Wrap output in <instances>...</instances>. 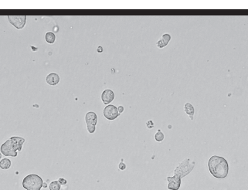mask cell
Returning <instances> with one entry per match:
<instances>
[{
    "label": "cell",
    "mask_w": 248,
    "mask_h": 190,
    "mask_svg": "<svg viewBox=\"0 0 248 190\" xmlns=\"http://www.w3.org/2000/svg\"><path fill=\"white\" fill-rule=\"evenodd\" d=\"M118 169L120 170H125V169H126V165H125V164L124 163L123 161H122V160H121V162L119 163Z\"/></svg>",
    "instance_id": "ac0fdd59"
},
{
    "label": "cell",
    "mask_w": 248,
    "mask_h": 190,
    "mask_svg": "<svg viewBox=\"0 0 248 190\" xmlns=\"http://www.w3.org/2000/svg\"><path fill=\"white\" fill-rule=\"evenodd\" d=\"M103 51H104V49H103V47L101 46H97V52L98 54H101V53H103Z\"/></svg>",
    "instance_id": "44dd1931"
},
{
    "label": "cell",
    "mask_w": 248,
    "mask_h": 190,
    "mask_svg": "<svg viewBox=\"0 0 248 190\" xmlns=\"http://www.w3.org/2000/svg\"><path fill=\"white\" fill-rule=\"evenodd\" d=\"M208 167L212 176L217 179H224L229 172V165L224 157L213 155L208 161Z\"/></svg>",
    "instance_id": "6da1fadb"
},
{
    "label": "cell",
    "mask_w": 248,
    "mask_h": 190,
    "mask_svg": "<svg viewBox=\"0 0 248 190\" xmlns=\"http://www.w3.org/2000/svg\"><path fill=\"white\" fill-rule=\"evenodd\" d=\"M184 111L189 116V118L191 120H193V117H194V114H195V109L190 103L185 104Z\"/></svg>",
    "instance_id": "7c38bea8"
},
{
    "label": "cell",
    "mask_w": 248,
    "mask_h": 190,
    "mask_svg": "<svg viewBox=\"0 0 248 190\" xmlns=\"http://www.w3.org/2000/svg\"><path fill=\"white\" fill-rule=\"evenodd\" d=\"M58 182H59V184H61V185H66V184H67V180L64 179H62V178L59 179Z\"/></svg>",
    "instance_id": "ffe728a7"
},
{
    "label": "cell",
    "mask_w": 248,
    "mask_h": 190,
    "mask_svg": "<svg viewBox=\"0 0 248 190\" xmlns=\"http://www.w3.org/2000/svg\"><path fill=\"white\" fill-rule=\"evenodd\" d=\"M115 94L111 89H105L100 95V99L105 105H109L115 100Z\"/></svg>",
    "instance_id": "ba28073f"
},
{
    "label": "cell",
    "mask_w": 248,
    "mask_h": 190,
    "mask_svg": "<svg viewBox=\"0 0 248 190\" xmlns=\"http://www.w3.org/2000/svg\"><path fill=\"white\" fill-rule=\"evenodd\" d=\"M171 39H172V36H171L170 34L165 33V34H163V35L162 36V37L160 38L158 41L156 42V46H157L158 49H162V48L166 47V46L169 44Z\"/></svg>",
    "instance_id": "30bf717a"
},
{
    "label": "cell",
    "mask_w": 248,
    "mask_h": 190,
    "mask_svg": "<svg viewBox=\"0 0 248 190\" xmlns=\"http://www.w3.org/2000/svg\"><path fill=\"white\" fill-rule=\"evenodd\" d=\"M25 139L19 137H12L1 146V152L6 156L16 157L17 151H21Z\"/></svg>",
    "instance_id": "7a4b0ae2"
},
{
    "label": "cell",
    "mask_w": 248,
    "mask_h": 190,
    "mask_svg": "<svg viewBox=\"0 0 248 190\" xmlns=\"http://www.w3.org/2000/svg\"><path fill=\"white\" fill-rule=\"evenodd\" d=\"M154 139H155V140H156V141H158V142H161V141H162L164 140L165 135H164V134H163V132H162V131L160 130V129H158L157 132L155 134Z\"/></svg>",
    "instance_id": "9a60e30c"
},
{
    "label": "cell",
    "mask_w": 248,
    "mask_h": 190,
    "mask_svg": "<svg viewBox=\"0 0 248 190\" xmlns=\"http://www.w3.org/2000/svg\"><path fill=\"white\" fill-rule=\"evenodd\" d=\"M103 114H104V117L108 121L115 120L120 115L118 111V108L113 104L107 105L103 110Z\"/></svg>",
    "instance_id": "8992f818"
},
{
    "label": "cell",
    "mask_w": 248,
    "mask_h": 190,
    "mask_svg": "<svg viewBox=\"0 0 248 190\" xmlns=\"http://www.w3.org/2000/svg\"><path fill=\"white\" fill-rule=\"evenodd\" d=\"M195 166L194 161H190L189 159L183 160L181 163L178 164L174 170V176H177L179 179H183L187 175H189L191 171H193V168Z\"/></svg>",
    "instance_id": "277c9868"
},
{
    "label": "cell",
    "mask_w": 248,
    "mask_h": 190,
    "mask_svg": "<svg viewBox=\"0 0 248 190\" xmlns=\"http://www.w3.org/2000/svg\"><path fill=\"white\" fill-rule=\"evenodd\" d=\"M11 166V161L8 159H3L0 161V168L2 169H8Z\"/></svg>",
    "instance_id": "5bb4252c"
},
{
    "label": "cell",
    "mask_w": 248,
    "mask_h": 190,
    "mask_svg": "<svg viewBox=\"0 0 248 190\" xmlns=\"http://www.w3.org/2000/svg\"><path fill=\"white\" fill-rule=\"evenodd\" d=\"M168 189L169 190H178L181 186V179L176 176H168Z\"/></svg>",
    "instance_id": "9c48e42d"
},
{
    "label": "cell",
    "mask_w": 248,
    "mask_h": 190,
    "mask_svg": "<svg viewBox=\"0 0 248 190\" xmlns=\"http://www.w3.org/2000/svg\"><path fill=\"white\" fill-rule=\"evenodd\" d=\"M45 39L48 44H54V42L56 40V35L53 33H52V32H47V33H46Z\"/></svg>",
    "instance_id": "4fadbf2b"
},
{
    "label": "cell",
    "mask_w": 248,
    "mask_h": 190,
    "mask_svg": "<svg viewBox=\"0 0 248 190\" xmlns=\"http://www.w3.org/2000/svg\"><path fill=\"white\" fill-rule=\"evenodd\" d=\"M85 122L87 129L90 134H93L96 131V125L97 123V116L94 111H89L85 114Z\"/></svg>",
    "instance_id": "5b68a950"
},
{
    "label": "cell",
    "mask_w": 248,
    "mask_h": 190,
    "mask_svg": "<svg viewBox=\"0 0 248 190\" xmlns=\"http://www.w3.org/2000/svg\"><path fill=\"white\" fill-rule=\"evenodd\" d=\"M1 156H2V155H1V153H0V159H1Z\"/></svg>",
    "instance_id": "7402d4cb"
},
{
    "label": "cell",
    "mask_w": 248,
    "mask_h": 190,
    "mask_svg": "<svg viewBox=\"0 0 248 190\" xmlns=\"http://www.w3.org/2000/svg\"><path fill=\"white\" fill-rule=\"evenodd\" d=\"M23 186L27 190H40L43 186V179L36 174H30L24 178Z\"/></svg>",
    "instance_id": "3957f363"
},
{
    "label": "cell",
    "mask_w": 248,
    "mask_h": 190,
    "mask_svg": "<svg viewBox=\"0 0 248 190\" xmlns=\"http://www.w3.org/2000/svg\"><path fill=\"white\" fill-rule=\"evenodd\" d=\"M118 111L119 114H122V113L124 112V111H125V108H124L122 105L118 106Z\"/></svg>",
    "instance_id": "d6986e66"
},
{
    "label": "cell",
    "mask_w": 248,
    "mask_h": 190,
    "mask_svg": "<svg viewBox=\"0 0 248 190\" xmlns=\"http://www.w3.org/2000/svg\"><path fill=\"white\" fill-rule=\"evenodd\" d=\"M49 190H59L60 189V184L58 181H53L49 184Z\"/></svg>",
    "instance_id": "2e32d148"
},
{
    "label": "cell",
    "mask_w": 248,
    "mask_h": 190,
    "mask_svg": "<svg viewBox=\"0 0 248 190\" xmlns=\"http://www.w3.org/2000/svg\"><path fill=\"white\" fill-rule=\"evenodd\" d=\"M146 126H147V128H148L151 129V128H152L154 126H155V124H154V122L152 121V120H150L146 122Z\"/></svg>",
    "instance_id": "e0dca14e"
},
{
    "label": "cell",
    "mask_w": 248,
    "mask_h": 190,
    "mask_svg": "<svg viewBox=\"0 0 248 190\" xmlns=\"http://www.w3.org/2000/svg\"><path fill=\"white\" fill-rule=\"evenodd\" d=\"M8 19L12 25L17 29H22L26 24L27 16H9Z\"/></svg>",
    "instance_id": "52a82bcc"
},
{
    "label": "cell",
    "mask_w": 248,
    "mask_h": 190,
    "mask_svg": "<svg viewBox=\"0 0 248 190\" xmlns=\"http://www.w3.org/2000/svg\"><path fill=\"white\" fill-rule=\"evenodd\" d=\"M46 81L47 83L49 85H51V86H54V85H57L59 84V76L57 74H55V73H51L47 76V78H46Z\"/></svg>",
    "instance_id": "8fae6325"
}]
</instances>
